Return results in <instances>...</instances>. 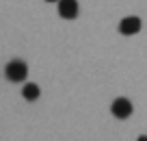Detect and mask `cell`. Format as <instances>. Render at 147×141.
Masks as SVG:
<instances>
[{"instance_id": "obj_7", "label": "cell", "mask_w": 147, "mask_h": 141, "mask_svg": "<svg viewBox=\"0 0 147 141\" xmlns=\"http://www.w3.org/2000/svg\"><path fill=\"white\" fill-rule=\"evenodd\" d=\"M46 2H59V0H46Z\"/></svg>"}, {"instance_id": "obj_5", "label": "cell", "mask_w": 147, "mask_h": 141, "mask_svg": "<svg viewBox=\"0 0 147 141\" xmlns=\"http://www.w3.org/2000/svg\"><path fill=\"white\" fill-rule=\"evenodd\" d=\"M39 87L35 85V82H26L24 85V89H22V96H24V100H28V102H35L37 98H39Z\"/></svg>"}, {"instance_id": "obj_2", "label": "cell", "mask_w": 147, "mask_h": 141, "mask_svg": "<svg viewBox=\"0 0 147 141\" xmlns=\"http://www.w3.org/2000/svg\"><path fill=\"white\" fill-rule=\"evenodd\" d=\"M132 111H134V106H132V102H130L128 98H117V100L110 104V113L115 115L117 119H128L130 115H132Z\"/></svg>"}, {"instance_id": "obj_1", "label": "cell", "mask_w": 147, "mask_h": 141, "mask_svg": "<svg viewBox=\"0 0 147 141\" xmlns=\"http://www.w3.org/2000/svg\"><path fill=\"white\" fill-rule=\"evenodd\" d=\"M5 74H7V78H9L11 82H24L26 76H28V65L24 63V61H20V59H13V61L7 63Z\"/></svg>"}, {"instance_id": "obj_4", "label": "cell", "mask_w": 147, "mask_h": 141, "mask_svg": "<svg viewBox=\"0 0 147 141\" xmlns=\"http://www.w3.org/2000/svg\"><path fill=\"white\" fill-rule=\"evenodd\" d=\"M78 11V0H59V15L63 20H74Z\"/></svg>"}, {"instance_id": "obj_3", "label": "cell", "mask_w": 147, "mask_h": 141, "mask_svg": "<svg viewBox=\"0 0 147 141\" xmlns=\"http://www.w3.org/2000/svg\"><path fill=\"white\" fill-rule=\"evenodd\" d=\"M143 28V22H141V18H136V15H128V18H123L119 22V33L121 35H136L138 31Z\"/></svg>"}, {"instance_id": "obj_6", "label": "cell", "mask_w": 147, "mask_h": 141, "mask_svg": "<svg viewBox=\"0 0 147 141\" xmlns=\"http://www.w3.org/2000/svg\"><path fill=\"white\" fill-rule=\"evenodd\" d=\"M136 141H147V135H141V137H138Z\"/></svg>"}]
</instances>
